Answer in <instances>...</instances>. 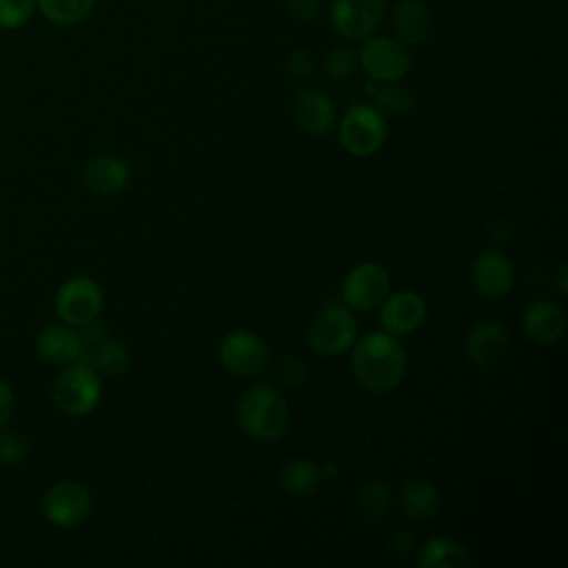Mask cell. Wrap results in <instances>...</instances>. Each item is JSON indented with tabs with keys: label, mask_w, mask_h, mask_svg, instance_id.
I'll return each mask as SVG.
<instances>
[{
	"label": "cell",
	"mask_w": 568,
	"mask_h": 568,
	"mask_svg": "<svg viewBox=\"0 0 568 568\" xmlns=\"http://www.w3.org/2000/svg\"><path fill=\"white\" fill-rule=\"evenodd\" d=\"M95 0H36V9L58 27H71L89 16Z\"/></svg>",
	"instance_id": "484cf974"
},
{
	"label": "cell",
	"mask_w": 568,
	"mask_h": 568,
	"mask_svg": "<svg viewBox=\"0 0 568 568\" xmlns=\"http://www.w3.org/2000/svg\"><path fill=\"white\" fill-rule=\"evenodd\" d=\"M388 138L386 115L371 102H357L344 111L337 122L339 146L353 158L375 155Z\"/></svg>",
	"instance_id": "3957f363"
},
{
	"label": "cell",
	"mask_w": 568,
	"mask_h": 568,
	"mask_svg": "<svg viewBox=\"0 0 568 568\" xmlns=\"http://www.w3.org/2000/svg\"><path fill=\"white\" fill-rule=\"evenodd\" d=\"M308 366L297 353H286L277 359L273 368V384L282 390H295L306 384Z\"/></svg>",
	"instance_id": "4316f807"
},
{
	"label": "cell",
	"mask_w": 568,
	"mask_h": 568,
	"mask_svg": "<svg viewBox=\"0 0 568 568\" xmlns=\"http://www.w3.org/2000/svg\"><path fill=\"white\" fill-rule=\"evenodd\" d=\"M82 339L80 362L93 368L100 377H118L129 371L131 366V351L111 337L104 328L95 326L93 322L78 328Z\"/></svg>",
	"instance_id": "7c38bea8"
},
{
	"label": "cell",
	"mask_w": 568,
	"mask_h": 568,
	"mask_svg": "<svg viewBox=\"0 0 568 568\" xmlns=\"http://www.w3.org/2000/svg\"><path fill=\"white\" fill-rule=\"evenodd\" d=\"M364 95L366 102H371L379 113H384L386 118H399L413 111L415 106V95L408 87L399 84V82H375L368 80L364 84Z\"/></svg>",
	"instance_id": "cb8c5ba5"
},
{
	"label": "cell",
	"mask_w": 568,
	"mask_h": 568,
	"mask_svg": "<svg viewBox=\"0 0 568 568\" xmlns=\"http://www.w3.org/2000/svg\"><path fill=\"white\" fill-rule=\"evenodd\" d=\"M291 118L302 133L322 138L335 129L337 109L326 91L317 87H304L291 100Z\"/></svg>",
	"instance_id": "5bb4252c"
},
{
	"label": "cell",
	"mask_w": 568,
	"mask_h": 568,
	"mask_svg": "<svg viewBox=\"0 0 568 568\" xmlns=\"http://www.w3.org/2000/svg\"><path fill=\"white\" fill-rule=\"evenodd\" d=\"M555 286H557V291H559V295H561V297H566V295H568V277H566V264H564V262L557 266V273H555Z\"/></svg>",
	"instance_id": "e575fe53"
},
{
	"label": "cell",
	"mask_w": 568,
	"mask_h": 568,
	"mask_svg": "<svg viewBox=\"0 0 568 568\" xmlns=\"http://www.w3.org/2000/svg\"><path fill=\"white\" fill-rule=\"evenodd\" d=\"M395 38L404 47H419L430 36V13L422 0H399L390 13Z\"/></svg>",
	"instance_id": "44dd1931"
},
{
	"label": "cell",
	"mask_w": 568,
	"mask_h": 568,
	"mask_svg": "<svg viewBox=\"0 0 568 568\" xmlns=\"http://www.w3.org/2000/svg\"><path fill=\"white\" fill-rule=\"evenodd\" d=\"M320 470H322V477H324V479H337V475H339V464H337L335 459H324V462L320 464Z\"/></svg>",
	"instance_id": "d590c367"
},
{
	"label": "cell",
	"mask_w": 568,
	"mask_h": 568,
	"mask_svg": "<svg viewBox=\"0 0 568 568\" xmlns=\"http://www.w3.org/2000/svg\"><path fill=\"white\" fill-rule=\"evenodd\" d=\"M29 455V439L13 430V428H0V462L7 466H18Z\"/></svg>",
	"instance_id": "f1b7e54d"
},
{
	"label": "cell",
	"mask_w": 568,
	"mask_h": 568,
	"mask_svg": "<svg viewBox=\"0 0 568 568\" xmlns=\"http://www.w3.org/2000/svg\"><path fill=\"white\" fill-rule=\"evenodd\" d=\"M355 313L344 304H326L306 328V344L322 357H337L351 351L357 339Z\"/></svg>",
	"instance_id": "5b68a950"
},
{
	"label": "cell",
	"mask_w": 568,
	"mask_h": 568,
	"mask_svg": "<svg viewBox=\"0 0 568 568\" xmlns=\"http://www.w3.org/2000/svg\"><path fill=\"white\" fill-rule=\"evenodd\" d=\"M280 488L291 499H311L317 495L324 486V477L320 470V464L306 459V457H291L280 466L277 473Z\"/></svg>",
	"instance_id": "7402d4cb"
},
{
	"label": "cell",
	"mask_w": 568,
	"mask_h": 568,
	"mask_svg": "<svg viewBox=\"0 0 568 568\" xmlns=\"http://www.w3.org/2000/svg\"><path fill=\"white\" fill-rule=\"evenodd\" d=\"M357 62L375 82H399L410 69L408 47L390 36H368L357 49Z\"/></svg>",
	"instance_id": "9c48e42d"
},
{
	"label": "cell",
	"mask_w": 568,
	"mask_h": 568,
	"mask_svg": "<svg viewBox=\"0 0 568 568\" xmlns=\"http://www.w3.org/2000/svg\"><path fill=\"white\" fill-rule=\"evenodd\" d=\"M235 419L246 437L255 442H277L291 426V408L284 390L273 382L248 386L235 402Z\"/></svg>",
	"instance_id": "7a4b0ae2"
},
{
	"label": "cell",
	"mask_w": 568,
	"mask_h": 568,
	"mask_svg": "<svg viewBox=\"0 0 568 568\" xmlns=\"http://www.w3.org/2000/svg\"><path fill=\"white\" fill-rule=\"evenodd\" d=\"M317 71V60L308 49H293L286 58V73L295 82H308Z\"/></svg>",
	"instance_id": "4dcf8cb0"
},
{
	"label": "cell",
	"mask_w": 568,
	"mask_h": 568,
	"mask_svg": "<svg viewBox=\"0 0 568 568\" xmlns=\"http://www.w3.org/2000/svg\"><path fill=\"white\" fill-rule=\"evenodd\" d=\"M93 510L89 488L75 479H58L42 495V515L55 528H73Z\"/></svg>",
	"instance_id": "30bf717a"
},
{
	"label": "cell",
	"mask_w": 568,
	"mask_h": 568,
	"mask_svg": "<svg viewBox=\"0 0 568 568\" xmlns=\"http://www.w3.org/2000/svg\"><path fill=\"white\" fill-rule=\"evenodd\" d=\"M353 379L368 393L384 395L395 390L406 377V355L399 337L382 331L357 335L351 346Z\"/></svg>",
	"instance_id": "6da1fadb"
},
{
	"label": "cell",
	"mask_w": 568,
	"mask_h": 568,
	"mask_svg": "<svg viewBox=\"0 0 568 568\" xmlns=\"http://www.w3.org/2000/svg\"><path fill=\"white\" fill-rule=\"evenodd\" d=\"M393 288V277L388 268L379 262L366 260L348 268L342 280V304L353 313H371L377 311L379 304Z\"/></svg>",
	"instance_id": "8992f818"
},
{
	"label": "cell",
	"mask_w": 568,
	"mask_h": 568,
	"mask_svg": "<svg viewBox=\"0 0 568 568\" xmlns=\"http://www.w3.org/2000/svg\"><path fill=\"white\" fill-rule=\"evenodd\" d=\"M462 348L473 366L490 368L506 359L510 351V333L499 322L481 320L464 333Z\"/></svg>",
	"instance_id": "9a60e30c"
},
{
	"label": "cell",
	"mask_w": 568,
	"mask_h": 568,
	"mask_svg": "<svg viewBox=\"0 0 568 568\" xmlns=\"http://www.w3.org/2000/svg\"><path fill=\"white\" fill-rule=\"evenodd\" d=\"M415 561L422 568H466L470 550L455 537H430L415 548Z\"/></svg>",
	"instance_id": "603a6c76"
},
{
	"label": "cell",
	"mask_w": 568,
	"mask_h": 568,
	"mask_svg": "<svg viewBox=\"0 0 568 568\" xmlns=\"http://www.w3.org/2000/svg\"><path fill=\"white\" fill-rule=\"evenodd\" d=\"M386 548L395 557H408V555H415L417 544H415V537L406 528H393L386 535Z\"/></svg>",
	"instance_id": "d6a6232c"
},
{
	"label": "cell",
	"mask_w": 568,
	"mask_h": 568,
	"mask_svg": "<svg viewBox=\"0 0 568 568\" xmlns=\"http://www.w3.org/2000/svg\"><path fill=\"white\" fill-rule=\"evenodd\" d=\"M521 331L530 342L539 346H552L561 342L566 333V313L550 300H535L524 308Z\"/></svg>",
	"instance_id": "d6986e66"
},
{
	"label": "cell",
	"mask_w": 568,
	"mask_h": 568,
	"mask_svg": "<svg viewBox=\"0 0 568 568\" xmlns=\"http://www.w3.org/2000/svg\"><path fill=\"white\" fill-rule=\"evenodd\" d=\"M284 9L291 20H295L300 24H313L320 16L322 0H286Z\"/></svg>",
	"instance_id": "1f68e13d"
},
{
	"label": "cell",
	"mask_w": 568,
	"mask_h": 568,
	"mask_svg": "<svg viewBox=\"0 0 568 568\" xmlns=\"http://www.w3.org/2000/svg\"><path fill=\"white\" fill-rule=\"evenodd\" d=\"M53 306H55V315L64 324H69L73 328H82V326L95 322L98 315L102 313L104 291L93 277L75 275L60 284Z\"/></svg>",
	"instance_id": "ba28073f"
},
{
	"label": "cell",
	"mask_w": 568,
	"mask_h": 568,
	"mask_svg": "<svg viewBox=\"0 0 568 568\" xmlns=\"http://www.w3.org/2000/svg\"><path fill=\"white\" fill-rule=\"evenodd\" d=\"M515 264L499 246L479 251L470 264V286L484 300L499 302L508 297L515 288Z\"/></svg>",
	"instance_id": "8fae6325"
},
{
	"label": "cell",
	"mask_w": 568,
	"mask_h": 568,
	"mask_svg": "<svg viewBox=\"0 0 568 568\" xmlns=\"http://www.w3.org/2000/svg\"><path fill=\"white\" fill-rule=\"evenodd\" d=\"M51 399L55 408L69 417H84L102 399V377L82 362L62 366L53 377Z\"/></svg>",
	"instance_id": "277c9868"
},
{
	"label": "cell",
	"mask_w": 568,
	"mask_h": 568,
	"mask_svg": "<svg viewBox=\"0 0 568 568\" xmlns=\"http://www.w3.org/2000/svg\"><path fill=\"white\" fill-rule=\"evenodd\" d=\"M82 182L87 191L98 197H115L126 191L131 182V169L120 155L100 153L87 160L82 169Z\"/></svg>",
	"instance_id": "e0dca14e"
},
{
	"label": "cell",
	"mask_w": 568,
	"mask_h": 568,
	"mask_svg": "<svg viewBox=\"0 0 568 568\" xmlns=\"http://www.w3.org/2000/svg\"><path fill=\"white\" fill-rule=\"evenodd\" d=\"M266 342L248 328L229 331L217 346V359L222 368L242 379H257L268 366Z\"/></svg>",
	"instance_id": "52a82bcc"
},
{
	"label": "cell",
	"mask_w": 568,
	"mask_h": 568,
	"mask_svg": "<svg viewBox=\"0 0 568 568\" xmlns=\"http://www.w3.org/2000/svg\"><path fill=\"white\" fill-rule=\"evenodd\" d=\"M395 501H397L402 515L408 521H413V524H428L439 513L442 495H439V488H437V484L433 479L415 475V477H408L399 486V490L395 495Z\"/></svg>",
	"instance_id": "ac0fdd59"
},
{
	"label": "cell",
	"mask_w": 568,
	"mask_h": 568,
	"mask_svg": "<svg viewBox=\"0 0 568 568\" xmlns=\"http://www.w3.org/2000/svg\"><path fill=\"white\" fill-rule=\"evenodd\" d=\"M38 355L53 366H69L80 362L82 339L80 331L69 324H51L44 326L36 337Z\"/></svg>",
	"instance_id": "ffe728a7"
},
{
	"label": "cell",
	"mask_w": 568,
	"mask_h": 568,
	"mask_svg": "<svg viewBox=\"0 0 568 568\" xmlns=\"http://www.w3.org/2000/svg\"><path fill=\"white\" fill-rule=\"evenodd\" d=\"M357 67H359L357 51L353 47L337 44V47L328 49L324 55V73L331 80H348Z\"/></svg>",
	"instance_id": "83f0119b"
},
{
	"label": "cell",
	"mask_w": 568,
	"mask_h": 568,
	"mask_svg": "<svg viewBox=\"0 0 568 568\" xmlns=\"http://www.w3.org/2000/svg\"><path fill=\"white\" fill-rule=\"evenodd\" d=\"M386 16V0H333L328 18L335 33L346 40H366Z\"/></svg>",
	"instance_id": "4fadbf2b"
},
{
	"label": "cell",
	"mask_w": 568,
	"mask_h": 568,
	"mask_svg": "<svg viewBox=\"0 0 568 568\" xmlns=\"http://www.w3.org/2000/svg\"><path fill=\"white\" fill-rule=\"evenodd\" d=\"M379 324L395 337H406L419 331L428 317V304L417 291H390L379 304Z\"/></svg>",
	"instance_id": "2e32d148"
},
{
	"label": "cell",
	"mask_w": 568,
	"mask_h": 568,
	"mask_svg": "<svg viewBox=\"0 0 568 568\" xmlns=\"http://www.w3.org/2000/svg\"><path fill=\"white\" fill-rule=\"evenodd\" d=\"M36 11V0H0V29L16 31L24 27Z\"/></svg>",
	"instance_id": "f546056e"
},
{
	"label": "cell",
	"mask_w": 568,
	"mask_h": 568,
	"mask_svg": "<svg viewBox=\"0 0 568 568\" xmlns=\"http://www.w3.org/2000/svg\"><path fill=\"white\" fill-rule=\"evenodd\" d=\"M13 406H16L13 388L9 386V382H4V379L0 377V428L11 419Z\"/></svg>",
	"instance_id": "836d02e7"
},
{
	"label": "cell",
	"mask_w": 568,
	"mask_h": 568,
	"mask_svg": "<svg viewBox=\"0 0 568 568\" xmlns=\"http://www.w3.org/2000/svg\"><path fill=\"white\" fill-rule=\"evenodd\" d=\"M393 504H395V493L390 490V486L384 479H377V477L364 479L355 493L357 513L362 519H366L371 524L386 519Z\"/></svg>",
	"instance_id": "d4e9b609"
}]
</instances>
